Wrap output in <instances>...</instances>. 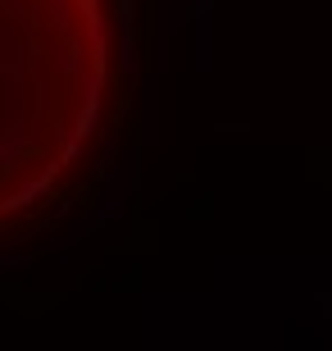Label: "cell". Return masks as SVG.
I'll return each instance as SVG.
<instances>
[{"instance_id": "cell-1", "label": "cell", "mask_w": 332, "mask_h": 351, "mask_svg": "<svg viewBox=\"0 0 332 351\" xmlns=\"http://www.w3.org/2000/svg\"><path fill=\"white\" fill-rule=\"evenodd\" d=\"M110 96L105 0H0V233L91 165Z\"/></svg>"}]
</instances>
